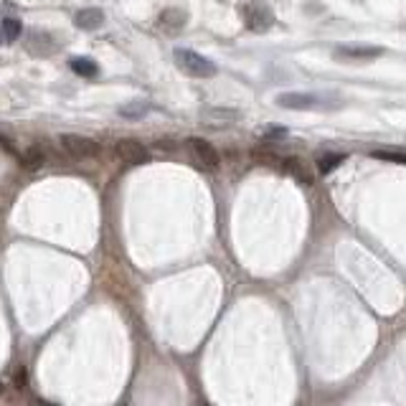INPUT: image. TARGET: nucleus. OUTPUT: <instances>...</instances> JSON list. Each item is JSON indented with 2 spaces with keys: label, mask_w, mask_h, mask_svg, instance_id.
I'll return each instance as SVG.
<instances>
[{
  "label": "nucleus",
  "mask_w": 406,
  "mask_h": 406,
  "mask_svg": "<svg viewBox=\"0 0 406 406\" xmlns=\"http://www.w3.org/2000/svg\"><path fill=\"white\" fill-rule=\"evenodd\" d=\"M277 104L285 109H338L340 97L336 94H310V92H285L277 97Z\"/></svg>",
  "instance_id": "f257e3e1"
},
{
  "label": "nucleus",
  "mask_w": 406,
  "mask_h": 406,
  "mask_svg": "<svg viewBox=\"0 0 406 406\" xmlns=\"http://www.w3.org/2000/svg\"><path fill=\"white\" fill-rule=\"evenodd\" d=\"M176 61L178 66L183 71H188L190 76H201V79L216 76V63L190 49H176Z\"/></svg>",
  "instance_id": "f03ea898"
},
{
  "label": "nucleus",
  "mask_w": 406,
  "mask_h": 406,
  "mask_svg": "<svg viewBox=\"0 0 406 406\" xmlns=\"http://www.w3.org/2000/svg\"><path fill=\"white\" fill-rule=\"evenodd\" d=\"M185 147H188L190 158L196 160V165L201 171H219L221 155L216 152V147L211 142H206L203 137H188L185 140Z\"/></svg>",
  "instance_id": "7ed1b4c3"
},
{
  "label": "nucleus",
  "mask_w": 406,
  "mask_h": 406,
  "mask_svg": "<svg viewBox=\"0 0 406 406\" xmlns=\"http://www.w3.org/2000/svg\"><path fill=\"white\" fill-rule=\"evenodd\" d=\"M61 147H63V152L74 160H92L99 155V145H97L94 140L82 137V135H63Z\"/></svg>",
  "instance_id": "20e7f679"
},
{
  "label": "nucleus",
  "mask_w": 406,
  "mask_h": 406,
  "mask_svg": "<svg viewBox=\"0 0 406 406\" xmlns=\"http://www.w3.org/2000/svg\"><path fill=\"white\" fill-rule=\"evenodd\" d=\"M241 13H244V20H247V25L252 28V31H266L274 20L272 11H269L264 3H259V0L247 3V6L241 8Z\"/></svg>",
  "instance_id": "39448f33"
},
{
  "label": "nucleus",
  "mask_w": 406,
  "mask_h": 406,
  "mask_svg": "<svg viewBox=\"0 0 406 406\" xmlns=\"http://www.w3.org/2000/svg\"><path fill=\"white\" fill-rule=\"evenodd\" d=\"M114 152L120 155L125 163H133V165H142L150 160V152L147 147L140 142V140H120V142H114Z\"/></svg>",
  "instance_id": "423d86ee"
},
{
  "label": "nucleus",
  "mask_w": 406,
  "mask_h": 406,
  "mask_svg": "<svg viewBox=\"0 0 406 406\" xmlns=\"http://www.w3.org/2000/svg\"><path fill=\"white\" fill-rule=\"evenodd\" d=\"M383 49L379 46H340L336 49L338 59H348V61H368V59H379Z\"/></svg>",
  "instance_id": "0eeeda50"
},
{
  "label": "nucleus",
  "mask_w": 406,
  "mask_h": 406,
  "mask_svg": "<svg viewBox=\"0 0 406 406\" xmlns=\"http://www.w3.org/2000/svg\"><path fill=\"white\" fill-rule=\"evenodd\" d=\"M76 25L82 28V31H97L104 25V13L99 8H84V11L76 13Z\"/></svg>",
  "instance_id": "6e6552de"
},
{
  "label": "nucleus",
  "mask_w": 406,
  "mask_h": 406,
  "mask_svg": "<svg viewBox=\"0 0 406 406\" xmlns=\"http://www.w3.org/2000/svg\"><path fill=\"white\" fill-rule=\"evenodd\" d=\"M158 25L163 28V31H168V33L180 31V28L185 25V13L178 11V8H165V11L160 13Z\"/></svg>",
  "instance_id": "1a4fd4ad"
},
{
  "label": "nucleus",
  "mask_w": 406,
  "mask_h": 406,
  "mask_svg": "<svg viewBox=\"0 0 406 406\" xmlns=\"http://www.w3.org/2000/svg\"><path fill=\"white\" fill-rule=\"evenodd\" d=\"M241 117V112H236V109H206L203 112V120H206V125H231V122H236Z\"/></svg>",
  "instance_id": "9d476101"
},
{
  "label": "nucleus",
  "mask_w": 406,
  "mask_h": 406,
  "mask_svg": "<svg viewBox=\"0 0 406 406\" xmlns=\"http://www.w3.org/2000/svg\"><path fill=\"white\" fill-rule=\"evenodd\" d=\"M23 165L28 171H38L46 165V150L41 145H31L23 152Z\"/></svg>",
  "instance_id": "9b49d317"
},
{
  "label": "nucleus",
  "mask_w": 406,
  "mask_h": 406,
  "mask_svg": "<svg viewBox=\"0 0 406 406\" xmlns=\"http://www.w3.org/2000/svg\"><path fill=\"white\" fill-rule=\"evenodd\" d=\"M343 160H345V155H340V152H328V155H320V158H317V171H320V173L336 171Z\"/></svg>",
  "instance_id": "f8f14e48"
},
{
  "label": "nucleus",
  "mask_w": 406,
  "mask_h": 406,
  "mask_svg": "<svg viewBox=\"0 0 406 406\" xmlns=\"http://www.w3.org/2000/svg\"><path fill=\"white\" fill-rule=\"evenodd\" d=\"M254 160L259 165H266V168H285V158H279L274 152H266V150H254Z\"/></svg>",
  "instance_id": "ddd939ff"
},
{
  "label": "nucleus",
  "mask_w": 406,
  "mask_h": 406,
  "mask_svg": "<svg viewBox=\"0 0 406 406\" xmlns=\"http://www.w3.org/2000/svg\"><path fill=\"white\" fill-rule=\"evenodd\" d=\"M71 69H74L79 76H94L97 74V63L92 61V59L76 56V59H71Z\"/></svg>",
  "instance_id": "4468645a"
},
{
  "label": "nucleus",
  "mask_w": 406,
  "mask_h": 406,
  "mask_svg": "<svg viewBox=\"0 0 406 406\" xmlns=\"http://www.w3.org/2000/svg\"><path fill=\"white\" fill-rule=\"evenodd\" d=\"M147 109H150L147 102H133V104L120 107V114L122 117H142V114H147Z\"/></svg>",
  "instance_id": "2eb2a0df"
},
{
  "label": "nucleus",
  "mask_w": 406,
  "mask_h": 406,
  "mask_svg": "<svg viewBox=\"0 0 406 406\" xmlns=\"http://www.w3.org/2000/svg\"><path fill=\"white\" fill-rule=\"evenodd\" d=\"M20 20L18 18H6L3 20V36L8 38V41H13V38H18L20 36Z\"/></svg>",
  "instance_id": "dca6fc26"
},
{
  "label": "nucleus",
  "mask_w": 406,
  "mask_h": 406,
  "mask_svg": "<svg viewBox=\"0 0 406 406\" xmlns=\"http://www.w3.org/2000/svg\"><path fill=\"white\" fill-rule=\"evenodd\" d=\"M374 158H379V160H393V163L406 165V155H401V152H391V150H374Z\"/></svg>",
  "instance_id": "f3484780"
},
{
  "label": "nucleus",
  "mask_w": 406,
  "mask_h": 406,
  "mask_svg": "<svg viewBox=\"0 0 406 406\" xmlns=\"http://www.w3.org/2000/svg\"><path fill=\"white\" fill-rule=\"evenodd\" d=\"M0 393H3V383H0Z\"/></svg>",
  "instance_id": "a211bd4d"
}]
</instances>
